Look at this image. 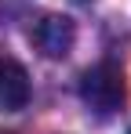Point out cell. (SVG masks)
<instances>
[{
    "label": "cell",
    "mask_w": 131,
    "mask_h": 134,
    "mask_svg": "<svg viewBox=\"0 0 131 134\" xmlns=\"http://www.w3.org/2000/svg\"><path fill=\"white\" fill-rule=\"evenodd\" d=\"M80 98L91 112L98 116H113L128 98V83H124V69L113 62H98L80 76Z\"/></svg>",
    "instance_id": "1"
},
{
    "label": "cell",
    "mask_w": 131,
    "mask_h": 134,
    "mask_svg": "<svg viewBox=\"0 0 131 134\" xmlns=\"http://www.w3.org/2000/svg\"><path fill=\"white\" fill-rule=\"evenodd\" d=\"M73 40H77V29H73V18H66V15H47L33 29V44L47 58H66Z\"/></svg>",
    "instance_id": "2"
},
{
    "label": "cell",
    "mask_w": 131,
    "mask_h": 134,
    "mask_svg": "<svg viewBox=\"0 0 131 134\" xmlns=\"http://www.w3.org/2000/svg\"><path fill=\"white\" fill-rule=\"evenodd\" d=\"M29 105V72L15 58H0V112H18Z\"/></svg>",
    "instance_id": "3"
}]
</instances>
